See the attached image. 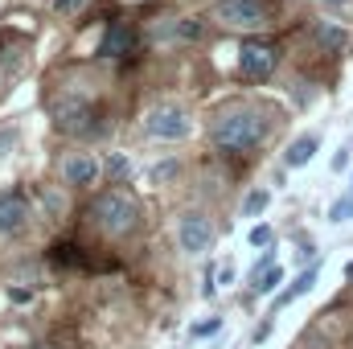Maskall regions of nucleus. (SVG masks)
Listing matches in <instances>:
<instances>
[{
	"label": "nucleus",
	"instance_id": "f257e3e1",
	"mask_svg": "<svg viewBox=\"0 0 353 349\" xmlns=\"http://www.w3.org/2000/svg\"><path fill=\"white\" fill-rule=\"evenodd\" d=\"M263 136L267 128L255 111H226V115L214 119V144L226 148V152H251Z\"/></svg>",
	"mask_w": 353,
	"mask_h": 349
},
{
	"label": "nucleus",
	"instance_id": "f03ea898",
	"mask_svg": "<svg viewBox=\"0 0 353 349\" xmlns=\"http://www.w3.org/2000/svg\"><path fill=\"white\" fill-rule=\"evenodd\" d=\"M90 214H94L99 230H107L111 239H123V235H132V230L140 226V210H136V201H132L128 193H119V189L99 193L94 206H90Z\"/></svg>",
	"mask_w": 353,
	"mask_h": 349
},
{
	"label": "nucleus",
	"instance_id": "7ed1b4c3",
	"mask_svg": "<svg viewBox=\"0 0 353 349\" xmlns=\"http://www.w3.org/2000/svg\"><path fill=\"white\" fill-rule=\"evenodd\" d=\"M176 243L185 255H205L214 247V222L201 214V210H189L181 214V226H176Z\"/></svg>",
	"mask_w": 353,
	"mask_h": 349
},
{
	"label": "nucleus",
	"instance_id": "20e7f679",
	"mask_svg": "<svg viewBox=\"0 0 353 349\" xmlns=\"http://www.w3.org/2000/svg\"><path fill=\"white\" fill-rule=\"evenodd\" d=\"M214 17L222 25H234V29H259V25H267L263 0H218Z\"/></svg>",
	"mask_w": 353,
	"mask_h": 349
},
{
	"label": "nucleus",
	"instance_id": "39448f33",
	"mask_svg": "<svg viewBox=\"0 0 353 349\" xmlns=\"http://www.w3.org/2000/svg\"><path fill=\"white\" fill-rule=\"evenodd\" d=\"M275 66H279V50H275L271 41H247V46L239 50V70H243V79H267Z\"/></svg>",
	"mask_w": 353,
	"mask_h": 349
},
{
	"label": "nucleus",
	"instance_id": "423d86ee",
	"mask_svg": "<svg viewBox=\"0 0 353 349\" xmlns=\"http://www.w3.org/2000/svg\"><path fill=\"white\" fill-rule=\"evenodd\" d=\"M144 128L157 140H185L189 136V115L181 107H152L148 119H144Z\"/></svg>",
	"mask_w": 353,
	"mask_h": 349
},
{
	"label": "nucleus",
	"instance_id": "0eeeda50",
	"mask_svg": "<svg viewBox=\"0 0 353 349\" xmlns=\"http://www.w3.org/2000/svg\"><path fill=\"white\" fill-rule=\"evenodd\" d=\"M90 119H94V111H90L87 99H62V103L54 107V123H58V132H66V136H87Z\"/></svg>",
	"mask_w": 353,
	"mask_h": 349
},
{
	"label": "nucleus",
	"instance_id": "6e6552de",
	"mask_svg": "<svg viewBox=\"0 0 353 349\" xmlns=\"http://www.w3.org/2000/svg\"><path fill=\"white\" fill-rule=\"evenodd\" d=\"M33 210L21 193H0V239H17L29 226Z\"/></svg>",
	"mask_w": 353,
	"mask_h": 349
},
{
	"label": "nucleus",
	"instance_id": "1a4fd4ad",
	"mask_svg": "<svg viewBox=\"0 0 353 349\" xmlns=\"http://www.w3.org/2000/svg\"><path fill=\"white\" fill-rule=\"evenodd\" d=\"M99 173H103V165H99L94 157H66V161H62L66 185H94Z\"/></svg>",
	"mask_w": 353,
	"mask_h": 349
},
{
	"label": "nucleus",
	"instance_id": "9d476101",
	"mask_svg": "<svg viewBox=\"0 0 353 349\" xmlns=\"http://www.w3.org/2000/svg\"><path fill=\"white\" fill-rule=\"evenodd\" d=\"M312 41H316L325 54H341L345 41H350V33H345L341 25H333V21H316V25H312Z\"/></svg>",
	"mask_w": 353,
	"mask_h": 349
},
{
	"label": "nucleus",
	"instance_id": "9b49d317",
	"mask_svg": "<svg viewBox=\"0 0 353 349\" xmlns=\"http://www.w3.org/2000/svg\"><path fill=\"white\" fill-rule=\"evenodd\" d=\"M128 46H132V29L123 21H115L107 29V37L99 41V58H119V54H128Z\"/></svg>",
	"mask_w": 353,
	"mask_h": 349
},
{
	"label": "nucleus",
	"instance_id": "f8f14e48",
	"mask_svg": "<svg viewBox=\"0 0 353 349\" xmlns=\"http://www.w3.org/2000/svg\"><path fill=\"white\" fill-rule=\"evenodd\" d=\"M316 275H321V267H316V263H312V267H304V271H300V275H296V279H292V283L279 292V296H275V308H288L292 300H300V296H304V292L316 283Z\"/></svg>",
	"mask_w": 353,
	"mask_h": 349
},
{
	"label": "nucleus",
	"instance_id": "ddd939ff",
	"mask_svg": "<svg viewBox=\"0 0 353 349\" xmlns=\"http://www.w3.org/2000/svg\"><path fill=\"white\" fill-rule=\"evenodd\" d=\"M316 148H321L316 136H300V140H292V148L283 152V165H288V169H304V165L316 157Z\"/></svg>",
	"mask_w": 353,
	"mask_h": 349
},
{
	"label": "nucleus",
	"instance_id": "4468645a",
	"mask_svg": "<svg viewBox=\"0 0 353 349\" xmlns=\"http://www.w3.org/2000/svg\"><path fill=\"white\" fill-rule=\"evenodd\" d=\"M279 283H283V271H279V267H275V263H271V267H267V271H259V275H255V283H251V288H255V292H259V296H271V292H275V288H279Z\"/></svg>",
	"mask_w": 353,
	"mask_h": 349
},
{
	"label": "nucleus",
	"instance_id": "2eb2a0df",
	"mask_svg": "<svg viewBox=\"0 0 353 349\" xmlns=\"http://www.w3.org/2000/svg\"><path fill=\"white\" fill-rule=\"evenodd\" d=\"M267 206H271V193H267V189H251L247 201H243V218H259Z\"/></svg>",
	"mask_w": 353,
	"mask_h": 349
},
{
	"label": "nucleus",
	"instance_id": "dca6fc26",
	"mask_svg": "<svg viewBox=\"0 0 353 349\" xmlns=\"http://www.w3.org/2000/svg\"><path fill=\"white\" fill-rule=\"evenodd\" d=\"M54 263H58V267H83V255H79V247H70V243H58V247H54Z\"/></svg>",
	"mask_w": 353,
	"mask_h": 349
},
{
	"label": "nucleus",
	"instance_id": "f3484780",
	"mask_svg": "<svg viewBox=\"0 0 353 349\" xmlns=\"http://www.w3.org/2000/svg\"><path fill=\"white\" fill-rule=\"evenodd\" d=\"M107 173L115 177V181H123V177L132 173V161H128V157H111V161H107Z\"/></svg>",
	"mask_w": 353,
	"mask_h": 349
},
{
	"label": "nucleus",
	"instance_id": "a211bd4d",
	"mask_svg": "<svg viewBox=\"0 0 353 349\" xmlns=\"http://www.w3.org/2000/svg\"><path fill=\"white\" fill-rule=\"evenodd\" d=\"M218 329H222V321L210 317V321H197V325L189 329V337H210V333H218Z\"/></svg>",
	"mask_w": 353,
	"mask_h": 349
},
{
	"label": "nucleus",
	"instance_id": "6ab92c4d",
	"mask_svg": "<svg viewBox=\"0 0 353 349\" xmlns=\"http://www.w3.org/2000/svg\"><path fill=\"white\" fill-rule=\"evenodd\" d=\"M329 218H333V222H345V218H353V197H345V201H337V206L329 210Z\"/></svg>",
	"mask_w": 353,
	"mask_h": 349
},
{
	"label": "nucleus",
	"instance_id": "aec40b11",
	"mask_svg": "<svg viewBox=\"0 0 353 349\" xmlns=\"http://www.w3.org/2000/svg\"><path fill=\"white\" fill-rule=\"evenodd\" d=\"M271 239H275L271 226H255V230H251V247H271Z\"/></svg>",
	"mask_w": 353,
	"mask_h": 349
},
{
	"label": "nucleus",
	"instance_id": "412c9836",
	"mask_svg": "<svg viewBox=\"0 0 353 349\" xmlns=\"http://www.w3.org/2000/svg\"><path fill=\"white\" fill-rule=\"evenodd\" d=\"M214 279H218V283H226V288H230V283H234V267H230V263H226V267H218V275H214Z\"/></svg>",
	"mask_w": 353,
	"mask_h": 349
},
{
	"label": "nucleus",
	"instance_id": "4be33fe9",
	"mask_svg": "<svg viewBox=\"0 0 353 349\" xmlns=\"http://www.w3.org/2000/svg\"><path fill=\"white\" fill-rule=\"evenodd\" d=\"M333 169H337V173H341V169H350V148H341V152L333 157Z\"/></svg>",
	"mask_w": 353,
	"mask_h": 349
},
{
	"label": "nucleus",
	"instance_id": "5701e85b",
	"mask_svg": "<svg viewBox=\"0 0 353 349\" xmlns=\"http://www.w3.org/2000/svg\"><path fill=\"white\" fill-rule=\"evenodd\" d=\"M54 8L58 12H74V8H83V0H54Z\"/></svg>",
	"mask_w": 353,
	"mask_h": 349
},
{
	"label": "nucleus",
	"instance_id": "b1692460",
	"mask_svg": "<svg viewBox=\"0 0 353 349\" xmlns=\"http://www.w3.org/2000/svg\"><path fill=\"white\" fill-rule=\"evenodd\" d=\"M8 300H12V304H29V292H25V288H12Z\"/></svg>",
	"mask_w": 353,
	"mask_h": 349
},
{
	"label": "nucleus",
	"instance_id": "393cba45",
	"mask_svg": "<svg viewBox=\"0 0 353 349\" xmlns=\"http://www.w3.org/2000/svg\"><path fill=\"white\" fill-rule=\"evenodd\" d=\"M173 173H176V165H161V169H157V181H169Z\"/></svg>",
	"mask_w": 353,
	"mask_h": 349
},
{
	"label": "nucleus",
	"instance_id": "a878e982",
	"mask_svg": "<svg viewBox=\"0 0 353 349\" xmlns=\"http://www.w3.org/2000/svg\"><path fill=\"white\" fill-rule=\"evenodd\" d=\"M325 4H350V0H325Z\"/></svg>",
	"mask_w": 353,
	"mask_h": 349
},
{
	"label": "nucleus",
	"instance_id": "bb28decb",
	"mask_svg": "<svg viewBox=\"0 0 353 349\" xmlns=\"http://www.w3.org/2000/svg\"><path fill=\"white\" fill-rule=\"evenodd\" d=\"M345 275H350V279H353V263H350V267H345Z\"/></svg>",
	"mask_w": 353,
	"mask_h": 349
},
{
	"label": "nucleus",
	"instance_id": "cd10ccee",
	"mask_svg": "<svg viewBox=\"0 0 353 349\" xmlns=\"http://www.w3.org/2000/svg\"><path fill=\"white\" fill-rule=\"evenodd\" d=\"M37 349H50V346H37Z\"/></svg>",
	"mask_w": 353,
	"mask_h": 349
},
{
	"label": "nucleus",
	"instance_id": "c85d7f7f",
	"mask_svg": "<svg viewBox=\"0 0 353 349\" xmlns=\"http://www.w3.org/2000/svg\"><path fill=\"white\" fill-rule=\"evenodd\" d=\"M350 189H353V185H350Z\"/></svg>",
	"mask_w": 353,
	"mask_h": 349
}]
</instances>
